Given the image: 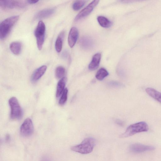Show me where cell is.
Listing matches in <instances>:
<instances>
[{"instance_id":"obj_1","label":"cell","mask_w":161,"mask_h":161,"mask_svg":"<svg viewBox=\"0 0 161 161\" xmlns=\"http://www.w3.org/2000/svg\"><path fill=\"white\" fill-rule=\"evenodd\" d=\"M95 140L91 137L85 139L79 144L72 147V150L82 154L91 153L93 150L95 144Z\"/></svg>"},{"instance_id":"obj_2","label":"cell","mask_w":161,"mask_h":161,"mask_svg":"<svg viewBox=\"0 0 161 161\" xmlns=\"http://www.w3.org/2000/svg\"><path fill=\"white\" fill-rule=\"evenodd\" d=\"M19 19L18 15L8 18L2 21L0 24V38H5L9 34L12 27Z\"/></svg>"},{"instance_id":"obj_3","label":"cell","mask_w":161,"mask_h":161,"mask_svg":"<svg viewBox=\"0 0 161 161\" xmlns=\"http://www.w3.org/2000/svg\"><path fill=\"white\" fill-rule=\"evenodd\" d=\"M147 123L144 121L138 122L129 125L125 131L120 135V138H125L132 136L137 133L147 131L148 130Z\"/></svg>"},{"instance_id":"obj_4","label":"cell","mask_w":161,"mask_h":161,"mask_svg":"<svg viewBox=\"0 0 161 161\" xmlns=\"http://www.w3.org/2000/svg\"><path fill=\"white\" fill-rule=\"evenodd\" d=\"M8 103L11 109V118L12 119L21 118L23 114L22 110L17 99L15 97H12L9 99Z\"/></svg>"},{"instance_id":"obj_5","label":"cell","mask_w":161,"mask_h":161,"mask_svg":"<svg viewBox=\"0 0 161 161\" xmlns=\"http://www.w3.org/2000/svg\"><path fill=\"white\" fill-rule=\"evenodd\" d=\"M46 26L44 23L40 20L34 31L36 38L37 47L39 50L42 49L45 40Z\"/></svg>"},{"instance_id":"obj_6","label":"cell","mask_w":161,"mask_h":161,"mask_svg":"<svg viewBox=\"0 0 161 161\" xmlns=\"http://www.w3.org/2000/svg\"><path fill=\"white\" fill-rule=\"evenodd\" d=\"M34 131V126L31 119H26L22 123L20 128L21 135L25 137L31 135Z\"/></svg>"},{"instance_id":"obj_7","label":"cell","mask_w":161,"mask_h":161,"mask_svg":"<svg viewBox=\"0 0 161 161\" xmlns=\"http://www.w3.org/2000/svg\"><path fill=\"white\" fill-rule=\"evenodd\" d=\"M99 1L100 0H93L76 15L75 18V20L77 21L89 14L98 4Z\"/></svg>"},{"instance_id":"obj_8","label":"cell","mask_w":161,"mask_h":161,"mask_svg":"<svg viewBox=\"0 0 161 161\" xmlns=\"http://www.w3.org/2000/svg\"><path fill=\"white\" fill-rule=\"evenodd\" d=\"M130 151L135 153H142L154 150L155 147L152 146L146 145L140 143H135L130 147Z\"/></svg>"},{"instance_id":"obj_9","label":"cell","mask_w":161,"mask_h":161,"mask_svg":"<svg viewBox=\"0 0 161 161\" xmlns=\"http://www.w3.org/2000/svg\"><path fill=\"white\" fill-rule=\"evenodd\" d=\"M79 36L78 31L75 27L71 28L70 30L68 37V42L69 47H73L78 39Z\"/></svg>"},{"instance_id":"obj_10","label":"cell","mask_w":161,"mask_h":161,"mask_svg":"<svg viewBox=\"0 0 161 161\" xmlns=\"http://www.w3.org/2000/svg\"><path fill=\"white\" fill-rule=\"evenodd\" d=\"M54 8H49L41 10L37 13L35 15V18L42 19L47 18L52 15L55 12Z\"/></svg>"},{"instance_id":"obj_11","label":"cell","mask_w":161,"mask_h":161,"mask_svg":"<svg viewBox=\"0 0 161 161\" xmlns=\"http://www.w3.org/2000/svg\"><path fill=\"white\" fill-rule=\"evenodd\" d=\"M47 69L46 65H42L36 69L33 73L31 77V80L35 82L39 79L43 75Z\"/></svg>"},{"instance_id":"obj_12","label":"cell","mask_w":161,"mask_h":161,"mask_svg":"<svg viewBox=\"0 0 161 161\" xmlns=\"http://www.w3.org/2000/svg\"><path fill=\"white\" fill-rule=\"evenodd\" d=\"M101 56V54L99 53H97L93 56L89 65L88 67L90 70H93L98 68L99 65Z\"/></svg>"},{"instance_id":"obj_13","label":"cell","mask_w":161,"mask_h":161,"mask_svg":"<svg viewBox=\"0 0 161 161\" xmlns=\"http://www.w3.org/2000/svg\"><path fill=\"white\" fill-rule=\"evenodd\" d=\"M20 5L18 2L9 0H0V7L4 9H11Z\"/></svg>"},{"instance_id":"obj_14","label":"cell","mask_w":161,"mask_h":161,"mask_svg":"<svg viewBox=\"0 0 161 161\" xmlns=\"http://www.w3.org/2000/svg\"><path fill=\"white\" fill-rule=\"evenodd\" d=\"M66 80V78L65 77H63L61 78L58 82L56 92V97H59L65 89L64 87Z\"/></svg>"},{"instance_id":"obj_15","label":"cell","mask_w":161,"mask_h":161,"mask_svg":"<svg viewBox=\"0 0 161 161\" xmlns=\"http://www.w3.org/2000/svg\"><path fill=\"white\" fill-rule=\"evenodd\" d=\"M146 91L150 97L161 103V93L151 88H147Z\"/></svg>"},{"instance_id":"obj_16","label":"cell","mask_w":161,"mask_h":161,"mask_svg":"<svg viewBox=\"0 0 161 161\" xmlns=\"http://www.w3.org/2000/svg\"><path fill=\"white\" fill-rule=\"evenodd\" d=\"M80 44L82 47L85 49H89L93 45V41L92 39L87 36H84L81 38Z\"/></svg>"},{"instance_id":"obj_17","label":"cell","mask_w":161,"mask_h":161,"mask_svg":"<svg viewBox=\"0 0 161 161\" xmlns=\"http://www.w3.org/2000/svg\"><path fill=\"white\" fill-rule=\"evenodd\" d=\"M9 47L10 50L14 54L18 55L20 53L21 45L19 42H12Z\"/></svg>"},{"instance_id":"obj_18","label":"cell","mask_w":161,"mask_h":161,"mask_svg":"<svg viewBox=\"0 0 161 161\" xmlns=\"http://www.w3.org/2000/svg\"><path fill=\"white\" fill-rule=\"evenodd\" d=\"M97 21L102 27L108 28L112 25V22L107 18L103 16H99L97 17Z\"/></svg>"},{"instance_id":"obj_19","label":"cell","mask_w":161,"mask_h":161,"mask_svg":"<svg viewBox=\"0 0 161 161\" xmlns=\"http://www.w3.org/2000/svg\"><path fill=\"white\" fill-rule=\"evenodd\" d=\"M64 36V32L60 33L56 39L55 43V47L56 51L58 53L60 52L62 49L63 40Z\"/></svg>"},{"instance_id":"obj_20","label":"cell","mask_w":161,"mask_h":161,"mask_svg":"<svg viewBox=\"0 0 161 161\" xmlns=\"http://www.w3.org/2000/svg\"><path fill=\"white\" fill-rule=\"evenodd\" d=\"M108 75V73L105 69L101 68L99 69L97 72L96 77L98 80H101L107 76Z\"/></svg>"},{"instance_id":"obj_21","label":"cell","mask_w":161,"mask_h":161,"mask_svg":"<svg viewBox=\"0 0 161 161\" xmlns=\"http://www.w3.org/2000/svg\"><path fill=\"white\" fill-rule=\"evenodd\" d=\"M65 73V69L62 66L57 67L55 71V76L58 79H61L63 77Z\"/></svg>"},{"instance_id":"obj_22","label":"cell","mask_w":161,"mask_h":161,"mask_svg":"<svg viewBox=\"0 0 161 161\" xmlns=\"http://www.w3.org/2000/svg\"><path fill=\"white\" fill-rule=\"evenodd\" d=\"M85 3L84 0H77L73 4L72 8L75 11L79 10L84 6Z\"/></svg>"},{"instance_id":"obj_23","label":"cell","mask_w":161,"mask_h":161,"mask_svg":"<svg viewBox=\"0 0 161 161\" xmlns=\"http://www.w3.org/2000/svg\"><path fill=\"white\" fill-rule=\"evenodd\" d=\"M68 90L67 88H65L63 91L59 99V103L61 105L64 104L67 99Z\"/></svg>"},{"instance_id":"obj_24","label":"cell","mask_w":161,"mask_h":161,"mask_svg":"<svg viewBox=\"0 0 161 161\" xmlns=\"http://www.w3.org/2000/svg\"><path fill=\"white\" fill-rule=\"evenodd\" d=\"M109 84L111 86L114 87L120 86H121V84L120 83L115 81H112L110 82Z\"/></svg>"},{"instance_id":"obj_25","label":"cell","mask_w":161,"mask_h":161,"mask_svg":"<svg viewBox=\"0 0 161 161\" xmlns=\"http://www.w3.org/2000/svg\"><path fill=\"white\" fill-rule=\"evenodd\" d=\"M39 0H28V3L31 4H34L37 3Z\"/></svg>"},{"instance_id":"obj_26","label":"cell","mask_w":161,"mask_h":161,"mask_svg":"<svg viewBox=\"0 0 161 161\" xmlns=\"http://www.w3.org/2000/svg\"><path fill=\"white\" fill-rule=\"evenodd\" d=\"M116 123L120 126H123L124 125V123L123 122L120 121L119 120H117L116 121Z\"/></svg>"},{"instance_id":"obj_27","label":"cell","mask_w":161,"mask_h":161,"mask_svg":"<svg viewBox=\"0 0 161 161\" xmlns=\"http://www.w3.org/2000/svg\"><path fill=\"white\" fill-rule=\"evenodd\" d=\"M139 0H124V2L126 3L133 2H134L138 1H139Z\"/></svg>"},{"instance_id":"obj_28","label":"cell","mask_w":161,"mask_h":161,"mask_svg":"<svg viewBox=\"0 0 161 161\" xmlns=\"http://www.w3.org/2000/svg\"><path fill=\"white\" fill-rule=\"evenodd\" d=\"M10 139L9 136L7 134L6 136V140L7 141H8Z\"/></svg>"}]
</instances>
